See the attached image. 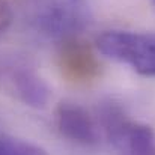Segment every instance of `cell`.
Wrapping results in <instances>:
<instances>
[{"mask_svg": "<svg viewBox=\"0 0 155 155\" xmlns=\"http://www.w3.org/2000/svg\"><path fill=\"white\" fill-rule=\"evenodd\" d=\"M12 18H14V14H12L11 6L8 5L6 0H0V33L5 32L11 26Z\"/></svg>", "mask_w": 155, "mask_h": 155, "instance_id": "obj_8", "label": "cell"}, {"mask_svg": "<svg viewBox=\"0 0 155 155\" xmlns=\"http://www.w3.org/2000/svg\"><path fill=\"white\" fill-rule=\"evenodd\" d=\"M0 155H47V152L35 143L0 134Z\"/></svg>", "mask_w": 155, "mask_h": 155, "instance_id": "obj_7", "label": "cell"}, {"mask_svg": "<svg viewBox=\"0 0 155 155\" xmlns=\"http://www.w3.org/2000/svg\"><path fill=\"white\" fill-rule=\"evenodd\" d=\"M100 117L117 155H155V133L148 125L130 119L120 107L111 103L101 107Z\"/></svg>", "mask_w": 155, "mask_h": 155, "instance_id": "obj_3", "label": "cell"}, {"mask_svg": "<svg viewBox=\"0 0 155 155\" xmlns=\"http://www.w3.org/2000/svg\"><path fill=\"white\" fill-rule=\"evenodd\" d=\"M54 122L57 131L68 140L91 146L98 143V125L89 111L77 103H60L54 111Z\"/></svg>", "mask_w": 155, "mask_h": 155, "instance_id": "obj_6", "label": "cell"}, {"mask_svg": "<svg viewBox=\"0 0 155 155\" xmlns=\"http://www.w3.org/2000/svg\"><path fill=\"white\" fill-rule=\"evenodd\" d=\"M24 17L35 33L57 44L80 36L91 23L86 0H29Z\"/></svg>", "mask_w": 155, "mask_h": 155, "instance_id": "obj_1", "label": "cell"}, {"mask_svg": "<svg viewBox=\"0 0 155 155\" xmlns=\"http://www.w3.org/2000/svg\"><path fill=\"white\" fill-rule=\"evenodd\" d=\"M0 87L23 104L44 108L50 101L47 83L29 66L11 63L0 68Z\"/></svg>", "mask_w": 155, "mask_h": 155, "instance_id": "obj_4", "label": "cell"}, {"mask_svg": "<svg viewBox=\"0 0 155 155\" xmlns=\"http://www.w3.org/2000/svg\"><path fill=\"white\" fill-rule=\"evenodd\" d=\"M154 3H155V0H154Z\"/></svg>", "mask_w": 155, "mask_h": 155, "instance_id": "obj_9", "label": "cell"}, {"mask_svg": "<svg viewBox=\"0 0 155 155\" xmlns=\"http://www.w3.org/2000/svg\"><path fill=\"white\" fill-rule=\"evenodd\" d=\"M56 62L60 74L71 83L86 84L100 75V62L95 53L78 36L59 42Z\"/></svg>", "mask_w": 155, "mask_h": 155, "instance_id": "obj_5", "label": "cell"}, {"mask_svg": "<svg viewBox=\"0 0 155 155\" xmlns=\"http://www.w3.org/2000/svg\"><path fill=\"white\" fill-rule=\"evenodd\" d=\"M104 56L128 65L137 74L155 77V35L128 30H108L97 38Z\"/></svg>", "mask_w": 155, "mask_h": 155, "instance_id": "obj_2", "label": "cell"}]
</instances>
